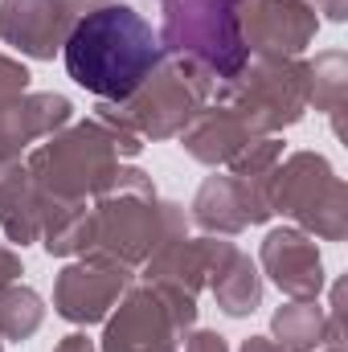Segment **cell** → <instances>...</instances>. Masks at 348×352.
I'll return each mask as SVG.
<instances>
[{"mask_svg": "<svg viewBox=\"0 0 348 352\" xmlns=\"http://www.w3.org/2000/svg\"><path fill=\"white\" fill-rule=\"evenodd\" d=\"M160 37L152 21L131 4H98L83 12L62 45V62L70 78L102 102H123L160 62Z\"/></svg>", "mask_w": 348, "mask_h": 352, "instance_id": "cell-1", "label": "cell"}, {"mask_svg": "<svg viewBox=\"0 0 348 352\" xmlns=\"http://www.w3.org/2000/svg\"><path fill=\"white\" fill-rule=\"evenodd\" d=\"M94 205V250L123 266H144L156 246L188 234V213L164 201L152 176L135 164H119L111 180L90 197Z\"/></svg>", "mask_w": 348, "mask_h": 352, "instance_id": "cell-2", "label": "cell"}, {"mask_svg": "<svg viewBox=\"0 0 348 352\" xmlns=\"http://www.w3.org/2000/svg\"><path fill=\"white\" fill-rule=\"evenodd\" d=\"M119 164H123V156H119L115 135L90 115L78 123H66L50 140H41L29 152L25 173L37 184L41 197L83 201V197H94Z\"/></svg>", "mask_w": 348, "mask_h": 352, "instance_id": "cell-3", "label": "cell"}, {"mask_svg": "<svg viewBox=\"0 0 348 352\" xmlns=\"http://www.w3.org/2000/svg\"><path fill=\"white\" fill-rule=\"evenodd\" d=\"M242 0H160V50L188 58L213 74V82H230L246 62V45L238 33Z\"/></svg>", "mask_w": 348, "mask_h": 352, "instance_id": "cell-4", "label": "cell"}, {"mask_svg": "<svg viewBox=\"0 0 348 352\" xmlns=\"http://www.w3.org/2000/svg\"><path fill=\"white\" fill-rule=\"evenodd\" d=\"M213 90L217 82L205 66L176 54H160L148 78L115 107L140 140H176L193 123V115L213 98Z\"/></svg>", "mask_w": 348, "mask_h": 352, "instance_id": "cell-5", "label": "cell"}, {"mask_svg": "<svg viewBox=\"0 0 348 352\" xmlns=\"http://www.w3.org/2000/svg\"><path fill=\"white\" fill-rule=\"evenodd\" d=\"M213 94L217 102L238 111V119L254 135H279L307 115V62L303 58H250Z\"/></svg>", "mask_w": 348, "mask_h": 352, "instance_id": "cell-6", "label": "cell"}, {"mask_svg": "<svg viewBox=\"0 0 348 352\" xmlns=\"http://www.w3.org/2000/svg\"><path fill=\"white\" fill-rule=\"evenodd\" d=\"M127 287H131V266L90 250V254H83V258H74V263H66L58 270V278H54V311L66 324H78V328L102 324Z\"/></svg>", "mask_w": 348, "mask_h": 352, "instance_id": "cell-7", "label": "cell"}, {"mask_svg": "<svg viewBox=\"0 0 348 352\" xmlns=\"http://www.w3.org/2000/svg\"><path fill=\"white\" fill-rule=\"evenodd\" d=\"M238 33L250 58H299L320 33V12L307 0H242Z\"/></svg>", "mask_w": 348, "mask_h": 352, "instance_id": "cell-8", "label": "cell"}, {"mask_svg": "<svg viewBox=\"0 0 348 352\" xmlns=\"http://www.w3.org/2000/svg\"><path fill=\"white\" fill-rule=\"evenodd\" d=\"M102 324H107L102 344H98L102 352H176L180 336H184L173 324L164 299L148 283L127 287Z\"/></svg>", "mask_w": 348, "mask_h": 352, "instance_id": "cell-9", "label": "cell"}, {"mask_svg": "<svg viewBox=\"0 0 348 352\" xmlns=\"http://www.w3.org/2000/svg\"><path fill=\"white\" fill-rule=\"evenodd\" d=\"M188 221L209 234V238H234L250 226L270 221L274 213L266 209V197H262V180H246V176L234 173H213L201 180L193 205H188Z\"/></svg>", "mask_w": 348, "mask_h": 352, "instance_id": "cell-10", "label": "cell"}, {"mask_svg": "<svg viewBox=\"0 0 348 352\" xmlns=\"http://www.w3.org/2000/svg\"><path fill=\"white\" fill-rule=\"evenodd\" d=\"M74 21L78 12L70 0H0V41L37 62L62 54Z\"/></svg>", "mask_w": 348, "mask_h": 352, "instance_id": "cell-11", "label": "cell"}, {"mask_svg": "<svg viewBox=\"0 0 348 352\" xmlns=\"http://www.w3.org/2000/svg\"><path fill=\"white\" fill-rule=\"evenodd\" d=\"M259 270L287 299H320V291H324V258H320V246L299 226H274L262 238Z\"/></svg>", "mask_w": 348, "mask_h": 352, "instance_id": "cell-12", "label": "cell"}, {"mask_svg": "<svg viewBox=\"0 0 348 352\" xmlns=\"http://www.w3.org/2000/svg\"><path fill=\"white\" fill-rule=\"evenodd\" d=\"M332 180H336V173H332L328 156H320V152H291L262 180V197H266L270 213H283L295 226H303V217L328 192Z\"/></svg>", "mask_w": 348, "mask_h": 352, "instance_id": "cell-13", "label": "cell"}, {"mask_svg": "<svg viewBox=\"0 0 348 352\" xmlns=\"http://www.w3.org/2000/svg\"><path fill=\"white\" fill-rule=\"evenodd\" d=\"M217 242L221 238H168L164 246L152 250V258L144 263V283L148 287H173V291H184V295H201V287L209 283V266H213V254H217Z\"/></svg>", "mask_w": 348, "mask_h": 352, "instance_id": "cell-14", "label": "cell"}, {"mask_svg": "<svg viewBox=\"0 0 348 352\" xmlns=\"http://www.w3.org/2000/svg\"><path fill=\"white\" fill-rule=\"evenodd\" d=\"M254 131L238 119V111H230L226 102H205L193 123L180 131V148L197 160V164H209V168H221L238 156L242 144H250Z\"/></svg>", "mask_w": 348, "mask_h": 352, "instance_id": "cell-15", "label": "cell"}, {"mask_svg": "<svg viewBox=\"0 0 348 352\" xmlns=\"http://www.w3.org/2000/svg\"><path fill=\"white\" fill-rule=\"evenodd\" d=\"M217 299V307L230 316V320H242V316H254L262 307V274L259 266L250 263V254H242L230 238L217 242V254L209 266V283H205Z\"/></svg>", "mask_w": 348, "mask_h": 352, "instance_id": "cell-16", "label": "cell"}, {"mask_svg": "<svg viewBox=\"0 0 348 352\" xmlns=\"http://www.w3.org/2000/svg\"><path fill=\"white\" fill-rule=\"evenodd\" d=\"M45 254L54 258H83L94 250V205L83 201H58L41 197V238Z\"/></svg>", "mask_w": 348, "mask_h": 352, "instance_id": "cell-17", "label": "cell"}, {"mask_svg": "<svg viewBox=\"0 0 348 352\" xmlns=\"http://www.w3.org/2000/svg\"><path fill=\"white\" fill-rule=\"evenodd\" d=\"M270 340L283 352H316L328 344V320L316 299H291L270 316Z\"/></svg>", "mask_w": 348, "mask_h": 352, "instance_id": "cell-18", "label": "cell"}, {"mask_svg": "<svg viewBox=\"0 0 348 352\" xmlns=\"http://www.w3.org/2000/svg\"><path fill=\"white\" fill-rule=\"evenodd\" d=\"M348 102V54L345 50H324L316 62H307V107L324 111L332 119V131L340 135V115Z\"/></svg>", "mask_w": 348, "mask_h": 352, "instance_id": "cell-19", "label": "cell"}, {"mask_svg": "<svg viewBox=\"0 0 348 352\" xmlns=\"http://www.w3.org/2000/svg\"><path fill=\"white\" fill-rule=\"evenodd\" d=\"M45 324V299L25 287V283H8L0 287V340H29L37 336V328Z\"/></svg>", "mask_w": 348, "mask_h": 352, "instance_id": "cell-20", "label": "cell"}, {"mask_svg": "<svg viewBox=\"0 0 348 352\" xmlns=\"http://www.w3.org/2000/svg\"><path fill=\"white\" fill-rule=\"evenodd\" d=\"M0 230L17 246H29L41 238V192L33 180H21L8 197H0Z\"/></svg>", "mask_w": 348, "mask_h": 352, "instance_id": "cell-21", "label": "cell"}, {"mask_svg": "<svg viewBox=\"0 0 348 352\" xmlns=\"http://www.w3.org/2000/svg\"><path fill=\"white\" fill-rule=\"evenodd\" d=\"M299 230L312 234V238H324V242H345L348 238V184L340 176H336V180L328 184V192L312 205V213L303 217Z\"/></svg>", "mask_w": 348, "mask_h": 352, "instance_id": "cell-22", "label": "cell"}, {"mask_svg": "<svg viewBox=\"0 0 348 352\" xmlns=\"http://www.w3.org/2000/svg\"><path fill=\"white\" fill-rule=\"evenodd\" d=\"M279 160H283V140L279 135H254L250 144L238 148V156L230 160V173L246 176V180H266Z\"/></svg>", "mask_w": 348, "mask_h": 352, "instance_id": "cell-23", "label": "cell"}, {"mask_svg": "<svg viewBox=\"0 0 348 352\" xmlns=\"http://www.w3.org/2000/svg\"><path fill=\"white\" fill-rule=\"evenodd\" d=\"M21 94H29V70H25V62L0 54V102H12Z\"/></svg>", "mask_w": 348, "mask_h": 352, "instance_id": "cell-24", "label": "cell"}, {"mask_svg": "<svg viewBox=\"0 0 348 352\" xmlns=\"http://www.w3.org/2000/svg\"><path fill=\"white\" fill-rule=\"evenodd\" d=\"M180 340H184V352H230L226 336L221 332H209V328H188Z\"/></svg>", "mask_w": 348, "mask_h": 352, "instance_id": "cell-25", "label": "cell"}, {"mask_svg": "<svg viewBox=\"0 0 348 352\" xmlns=\"http://www.w3.org/2000/svg\"><path fill=\"white\" fill-rule=\"evenodd\" d=\"M21 180H29L25 164H21V156H0V197H8Z\"/></svg>", "mask_w": 348, "mask_h": 352, "instance_id": "cell-26", "label": "cell"}, {"mask_svg": "<svg viewBox=\"0 0 348 352\" xmlns=\"http://www.w3.org/2000/svg\"><path fill=\"white\" fill-rule=\"evenodd\" d=\"M21 274H25V266H21V254H17V250H8V246H0V287L17 283Z\"/></svg>", "mask_w": 348, "mask_h": 352, "instance_id": "cell-27", "label": "cell"}, {"mask_svg": "<svg viewBox=\"0 0 348 352\" xmlns=\"http://www.w3.org/2000/svg\"><path fill=\"white\" fill-rule=\"evenodd\" d=\"M307 4H312L316 12H324L332 25H340V21L348 16V0H307Z\"/></svg>", "mask_w": 348, "mask_h": 352, "instance_id": "cell-28", "label": "cell"}, {"mask_svg": "<svg viewBox=\"0 0 348 352\" xmlns=\"http://www.w3.org/2000/svg\"><path fill=\"white\" fill-rule=\"evenodd\" d=\"M54 352H94V340H90L87 332H70V336L58 340V349Z\"/></svg>", "mask_w": 348, "mask_h": 352, "instance_id": "cell-29", "label": "cell"}, {"mask_svg": "<svg viewBox=\"0 0 348 352\" xmlns=\"http://www.w3.org/2000/svg\"><path fill=\"white\" fill-rule=\"evenodd\" d=\"M238 352H283L270 336H250V340H242V349Z\"/></svg>", "mask_w": 348, "mask_h": 352, "instance_id": "cell-30", "label": "cell"}, {"mask_svg": "<svg viewBox=\"0 0 348 352\" xmlns=\"http://www.w3.org/2000/svg\"><path fill=\"white\" fill-rule=\"evenodd\" d=\"M74 4V12L83 16V12H90V8H98V4H111V0H70Z\"/></svg>", "mask_w": 348, "mask_h": 352, "instance_id": "cell-31", "label": "cell"}, {"mask_svg": "<svg viewBox=\"0 0 348 352\" xmlns=\"http://www.w3.org/2000/svg\"><path fill=\"white\" fill-rule=\"evenodd\" d=\"M328 352H345V349H328Z\"/></svg>", "mask_w": 348, "mask_h": 352, "instance_id": "cell-32", "label": "cell"}, {"mask_svg": "<svg viewBox=\"0 0 348 352\" xmlns=\"http://www.w3.org/2000/svg\"><path fill=\"white\" fill-rule=\"evenodd\" d=\"M0 352H4V340H0Z\"/></svg>", "mask_w": 348, "mask_h": 352, "instance_id": "cell-33", "label": "cell"}]
</instances>
